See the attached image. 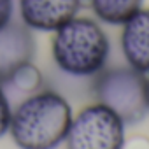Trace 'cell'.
<instances>
[{
    "mask_svg": "<svg viewBox=\"0 0 149 149\" xmlns=\"http://www.w3.org/2000/svg\"><path fill=\"white\" fill-rule=\"evenodd\" d=\"M11 116H13V111H11L9 100H7V97H6L4 90L0 88V139H2V137L9 132Z\"/></svg>",
    "mask_w": 149,
    "mask_h": 149,
    "instance_id": "10",
    "label": "cell"
},
{
    "mask_svg": "<svg viewBox=\"0 0 149 149\" xmlns=\"http://www.w3.org/2000/svg\"><path fill=\"white\" fill-rule=\"evenodd\" d=\"M40 83H42V74L32 61L19 67L11 79V84H14L19 91L25 93H33L40 86Z\"/></svg>",
    "mask_w": 149,
    "mask_h": 149,
    "instance_id": "9",
    "label": "cell"
},
{
    "mask_svg": "<svg viewBox=\"0 0 149 149\" xmlns=\"http://www.w3.org/2000/svg\"><path fill=\"white\" fill-rule=\"evenodd\" d=\"M35 54L32 30L21 21H9L0 28V84L11 83L19 67L30 63Z\"/></svg>",
    "mask_w": 149,
    "mask_h": 149,
    "instance_id": "5",
    "label": "cell"
},
{
    "mask_svg": "<svg viewBox=\"0 0 149 149\" xmlns=\"http://www.w3.org/2000/svg\"><path fill=\"white\" fill-rule=\"evenodd\" d=\"M72 107L56 91L30 95L13 111L9 133L19 149H56L72 123Z\"/></svg>",
    "mask_w": 149,
    "mask_h": 149,
    "instance_id": "1",
    "label": "cell"
},
{
    "mask_svg": "<svg viewBox=\"0 0 149 149\" xmlns=\"http://www.w3.org/2000/svg\"><path fill=\"white\" fill-rule=\"evenodd\" d=\"M14 0H0V28L13 19Z\"/></svg>",
    "mask_w": 149,
    "mask_h": 149,
    "instance_id": "11",
    "label": "cell"
},
{
    "mask_svg": "<svg viewBox=\"0 0 149 149\" xmlns=\"http://www.w3.org/2000/svg\"><path fill=\"white\" fill-rule=\"evenodd\" d=\"M83 0H18L21 21L30 30L54 32L79 14Z\"/></svg>",
    "mask_w": 149,
    "mask_h": 149,
    "instance_id": "6",
    "label": "cell"
},
{
    "mask_svg": "<svg viewBox=\"0 0 149 149\" xmlns=\"http://www.w3.org/2000/svg\"><path fill=\"white\" fill-rule=\"evenodd\" d=\"M125 126L116 112L97 102L72 118L63 142L67 149H123Z\"/></svg>",
    "mask_w": 149,
    "mask_h": 149,
    "instance_id": "4",
    "label": "cell"
},
{
    "mask_svg": "<svg viewBox=\"0 0 149 149\" xmlns=\"http://www.w3.org/2000/svg\"><path fill=\"white\" fill-rule=\"evenodd\" d=\"M93 95L125 125H137L149 112V79L130 65L100 70L93 83Z\"/></svg>",
    "mask_w": 149,
    "mask_h": 149,
    "instance_id": "3",
    "label": "cell"
},
{
    "mask_svg": "<svg viewBox=\"0 0 149 149\" xmlns=\"http://www.w3.org/2000/svg\"><path fill=\"white\" fill-rule=\"evenodd\" d=\"M90 6L102 23L123 25L144 7V0H90Z\"/></svg>",
    "mask_w": 149,
    "mask_h": 149,
    "instance_id": "8",
    "label": "cell"
},
{
    "mask_svg": "<svg viewBox=\"0 0 149 149\" xmlns=\"http://www.w3.org/2000/svg\"><path fill=\"white\" fill-rule=\"evenodd\" d=\"M123 149H149V139L146 137H132V139H125Z\"/></svg>",
    "mask_w": 149,
    "mask_h": 149,
    "instance_id": "12",
    "label": "cell"
},
{
    "mask_svg": "<svg viewBox=\"0 0 149 149\" xmlns=\"http://www.w3.org/2000/svg\"><path fill=\"white\" fill-rule=\"evenodd\" d=\"M121 32V49L128 65L142 74H149V9L137 11L126 19Z\"/></svg>",
    "mask_w": 149,
    "mask_h": 149,
    "instance_id": "7",
    "label": "cell"
},
{
    "mask_svg": "<svg viewBox=\"0 0 149 149\" xmlns=\"http://www.w3.org/2000/svg\"><path fill=\"white\" fill-rule=\"evenodd\" d=\"M53 58L56 65L77 77L97 76L109 56V37L97 19L76 16L53 35Z\"/></svg>",
    "mask_w": 149,
    "mask_h": 149,
    "instance_id": "2",
    "label": "cell"
}]
</instances>
